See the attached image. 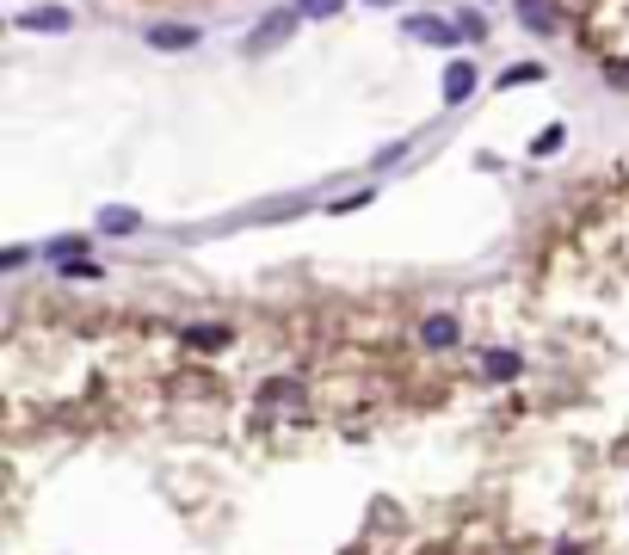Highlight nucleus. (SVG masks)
Instances as JSON below:
<instances>
[{
    "instance_id": "1",
    "label": "nucleus",
    "mask_w": 629,
    "mask_h": 555,
    "mask_svg": "<svg viewBox=\"0 0 629 555\" xmlns=\"http://www.w3.org/2000/svg\"><path fill=\"white\" fill-rule=\"evenodd\" d=\"M457 340H463L457 315H426V321H420V346H432V352H451Z\"/></svg>"
},
{
    "instance_id": "2",
    "label": "nucleus",
    "mask_w": 629,
    "mask_h": 555,
    "mask_svg": "<svg viewBox=\"0 0 629 555\" xmlns=\"http://www.w3.org/2000/svg\"><path fill=\"white\" fill-rule=\"evenodd\" d=\"M296 19H303V13H272V19H259L253 37H247V50H272L284 31H296Z\"/></svg>"
},
{
    "instance_id": "3",
    "label": "nucleus",
    "mask_w": 629,
    "mask_h": 555,
    "mask_svg": "<svg viewBox=\"0 0 629 555\" xmlns=\"http://www.w3.org/2000/svg\"><path fill=\"white\" fill-rule=\"evenodd\" d=\"M68 25H74L68 7H31V13H19V31H68Z\"/></svg>"
},
{
    "instance_id": "4",
    "label": "nucleus",
    "mask_w": 629,
    "mask_h": 555,
    "mask_svg": "<svg viewBox=\"0 0 629 555\" xmlns=\"http://www.w3.org/2000/svg\"><path fill=\"white\" fill-rule=\"evenodd\" d=\"M148 44H155V50H192L198 25H148Z\"/></svg>"
},
{
    "instance_id": "5",
    "label": "nucleus",
    "mask_w": 629,
    "mask_h": 555,
    "mask_svg": "<svg viewBox=\"0 0 629 555\" xmlns=\"http://www.w3.org/2000/svg\"><path fill=\"white\" fill-rule=\"evenodd\" d=\"M407 37H426V44L451 50L457 44V25H444V19H407Z\"/></svg>"
},
{
    "instance_id": "6",
    "label": "nucleus",
    "mask_w": 629,
    "mask_h": 555,
    "mask_svg": "<svg viewBox=\"0 0 629 555\" xmlns=\"http://www.w3.org/2000/svg\"><path fill=\"white\" fill-rule=\"evenodd\" d=\"M518 19H525V31H537V37L555 31V7H549V0H518Z\"/></svg>"
},
{
    "instance_id": "7",
    "label": "nucleus",
    "mask_w": 629,
    "mask_h": 555,
    "mask_svg": "<svg viewBox=\"0 0 629 555\" xmlns=\"http://www.w3.org/2000/svg\"><path fill=\"white\" fill-rule=\"evenodd\" d=\"M235 333L229 327H216V321H204V327H185V346H204V352H222Z\"/></svg>"
},
{
    "instance_id": "8",
    "label": "nucleus",
    "mask_w": 629,
    "mask_h": 555,
    "mask_svg": "<svg viewBox=\"0 0 629 555\" xmlns=\"http://www.w3.org/2000/svg\"><path fill=\"white\" fill-rule=\"evenodd\" d=\"M469 87H475V68H469V62H451V74H444V99L463 105V99H469Z\"/></svg>"
},
{
    "instance_id": "9",
    "label": "nucleus",
    "mask_w": 629,
    "mask_h": 555,
    "mask_svg": "<svg viewBox=\"0 0 629 555\" xmlns=\"http://www.w3.org/2000/svg\"><path fill=\"white\" fill-rule=\"evenodd\" d=\"M481 364H488V377H494V383H512V377H518V352H488Z\"/></svg>"
},
{
    "instance_id": "10",
    "label": "nucleus",
    "mask_w": 629,
    "mask_h": 555,
    "mask_svg": "<svg viewBox=\"0 0 629 555\" xmlns=\"http://www.w3.org/2000/svg\"><path fill=\"white\" fill-rule=\"evenodd\" d=\"M99 229H105V235H130V229H142V216H136V210H105Z\"/></svg>"
},
{
    "instance_id": "11",
    "label": "nucleus",
    "mask_w": 629,
    "mask_h": 555,
    "mask_svg": "<svg viewBox=\"0 0 629 555\" xmlns=\"http://www.w3.org/2000/svg\"><path fill=\"white\" fill-rule=\"evenodd\" d=\"M525 81H543V68H537V62H518V68L500 74V87H525Z\"/></svg>"
},
{
    "instance_id": "12",
    "label": "nucleus",
    "mask_w": 629,
    "mask_h": 555,
    "mask_svg": "<svg viewBox=\"0 0 629 555\" xmlns=\"http://www.w3.org/2000/svg\"><path fill=\"white\" fill-rule=\"evenodd\" d=\"M340 7H346V0H303V7H296V13H303V19H333Z\"/></svg>"
},
{
    "instance_id": "13",
    "label": "nucleus",
    "mask_w": 629,
    "mask_h": 555,
    "mask_svg": "<svg viewBox=\"0 0 629 555\" xmlns=\"http://www.w3.org/2000/svg\"><path fill=\"white\" fill-rule=\"evenodd\" d=\"M555 148H562V124H549V130L531 142V155H555Z\"/></svg>"
},
{
    "instance_id": "14",
    "label": "nucleus",
    "mask_w": 629,
    "mask_h": 555,
    "mask_svg": "<svg viewBox=\"0 0 629 555\" xmlns=\"http://www.w3.org/2000/svg\"><path fill=\"white\" fill-rule=\"evenodd\" d=\"M555 555H580V549H574V543H562V549H555Z\"/></svg>"
},
{
    "instance_id": "15",
    "label": "nucleus",
    "mask_w": 629,
    "mask_h": 555,
    "mask_svg": "<svg viewBox=\"0 0 629 555\" xmlns=\"http://www.w3.org/2000/svg\"><path fill=\"white\" fill-rule=\"evenodd\" d=\"M370 7H395V0H370Z\"/></svg>"
}]
</instances>
